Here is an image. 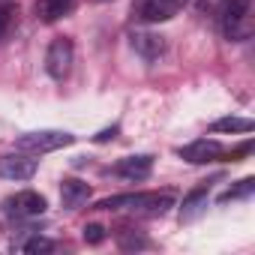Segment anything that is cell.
<instances>
[{"instance_id":"obj_14","label":"cell","mask_w":255,"mask_h":255,"mask_svg":"<svg viewBox=\"0 0 255 255\" xmlns=\"http://www.w3.org/2000/svg\"><path fill=\"white\" fill-rule=\"evenodd\" d=\"M210 132H252V120L246 117H222L210 126Z\"/></svg>"},{"instance_id":"obj_10","label":"cell","mask_w":255,"mask_h":255,"mask_svg":"<svg viewBox=\"0 0 255 255\" xmlns=\"http://www.w3.org/2000/svg\"><path fill=\"white\" fill-rule=\"evenodd\" d=\"M129 45L138 57L144 60H159L165 54V36L162 33H150V30H135L129 36Z\"/></svg>"},{"instance_id":"obj_16","label":"cell","mask_w":255,"mask_h":255,"mask_svg":"<svg viewBox=\"0 0 255 255\" xmlns=\"http://www.w3.org/2000/svg\"><path fill=\"white\" fill-rule=\"evenodd\" d=\"M252 192H255V177H243L237 186L225 189V192L219 195V201H222V204H228V201H240V198H249Z\"/></svg>"},{"instance_id":"obj_17","label":"cell","mask_w":255,"mask_h":255,"mask_svg":"<svg viewBox=\"0 0 255 255\" xmlns=\"http://www.w3.org/2000/svg\"><path fill=\"white\" fill-rule=\"evenodd\" d=\"M18 249L21 252H51L54 249V243L48 240V237H30V240H24V243H18Z\"/></svg>"},{"instance_id":"obj_1","label":"cell","mask_w":255,"mask_h":255,"mask_svg":"<svg viewBox=\"0 0 255 255\" xmlns=\"http://www.w3.org/2000/svg\"><path fill=\"white\" fill-rule=\"evenodd\" d=\"M174 207V192H120L111 198H102L96 210H129L135 216H165Z\"/></svg>"},{"instance_id":"obj_7","label":"cell","mask_w":255,"mask_h":255,"mask_svg":"<svg viewBox=\"0 0 255 255\" xmlns=\"http://www.w3.org/2000/svg\"><path fill=\"white\" fill-rule=\"evenodd\" d=\"M177 153H180V159H186V162H192V165H204V162L222 159V156H225V147H222L216 138H195V141H189L186 147H180Z\"/></svg>"},{"instance_id":"obj_9","label":"cell","mask_w":255,"mask_h":255,"mask_svg":"<svg viewBox=\"0 0 255 255\" xmlns=\"http://www.w3.org/2000/svg\"><path fill=\"white\" fill-rule=\"evenodd\" d=\"M219 177H210V180H201L186 198H183V204H180V222H192V219H198L201 213H204V207H207V198H210V189H213V183H216Z\"/></svg>"},{"instance_id":"obj_13","label":"cell","mask_w":255,"mask_h":255,"mask_svg":"<svg viewBox=\"0 0 255 255\" xmlns=\"http://www.w3.org/2000/svg\"><path fill=\"white\" fill-rule=\"evenodd\" d=\"M72 6H75V0H36V18L51 24V21L69 15Z\"/></svg>"},{"instance_id":"obj_5","label":"cell","mask_w":255,"mask_h":255,"mask_svg":"<svg viewBox=\"0 0 255 255\" xmlns=\"http://www.w3.org/2000/svg\"><path fill=\"white\" fill-rule=\"evenodd\" d=\"M189 0H135L132 6V15L144 24H162V21H171Z\"/></svg>"},{"instance_id":"obj_18","label":"cell","mask_w":255,"mask_h":255,"mask_svg":"<svg viewBox=\"0 0 255 255\" xmlns=\"http://www.w3.org/2000/svg\"><path fill=\"white\" fill-rule=\"evenodd\" d=\"M222 3H225V0H192L195 12H201V15H216Z\"/></svg>"},{"instance_id":"obj_21","label":"cell","mask_w":255,"mask_h":255,"mask_svg":"<svg viewBox=\"0 0 255 255\" xmlns=\"http://www.w3.org/2000/svg\"><path fill=\"white\" fill-rule=\"evenodd\" d=\"M93 3H108V0H93Z\"/></svg>"},{"instance_id":"obj_4","label":"cell","mask_w":255,"mask_h":255,"mask_svg":"<svg viewBox=\"0 0 255 255\" xmlns=\"http://www.w3.org/2000/svg\"><path fill=\"white\" fill-rule=\"evenodd\" d=\"M72 60H75V45L69 36H57L51 39L48 51H45V72L54 78V81H63L69 72H72Z\"/></svg>"},{"instance_id":"obj_6","label":"cell","mask_w":255,"mask_h":255,"mask_svg":"<svg viewBox=\"0 0 255 255\" xmlns=\"http://www.w3.org/2000/svg\"><path fill=\"white\" fill-rule=\"evenodd\" d=\"M48 207L45 195L33 192V189H24V192H15L3 201V213L9 219H33V216H42Z\"/></svg>"},{"instance_id":"obj_15","label":"cell","mask_w":255,"mask_h":255,"mask_svg":"<svg viewBox=\"0 0 255 255\" xmlns=\"http://www.w3.org/2000/svg\"><path fill=\"white\" fill-rule=\"evenodd\" d=\"M15 18H18V6L15 3H0V42H6L12 27H15Z\"/></svg>"},{"instance_id":"obj_3","label":"cell","mask_w":255,"mask_h":255,"mask_svg":"<svg viewBox=\"0 0 255 255\" xmlns=\"http://www.w3.org/2000/svg\"><path fill=\"white\" fill-rule=\"evenodd\" d=\"M69 144H75V135L63 132V129H36V132H24V135L15 138V150L30 153V156L54 153V150L69 147Z\"/></svg>"},{"instance_id":"obj_19","label":"cell","mask_w":255,"mask_h":255,"mask_svg":"<svg viewBox=\"0 0 255 255\" xmlns=\"http://www.w3.org/2000/svg\"><path fill=\"white\" fill-rule=\"evenodd\" d=\"M84 240L87 243H102L105 240V228L102 225H87L84 228Z\"/></svg>"},{"instance_id":"obj_8","label":"cell","mask_w":255,"mask_h":255,"mask_svg":"<svg viewBox=\"0 0 255 255\" xmlns=\"http://www.w3.org/2000/svg\"><path fill=\"white\" fill-rule=\"evenodd\" d=\"M33 174H36V159L30 153L0 156V177H6V180H30Z\"/></svg>"},{"instance_id":"obj_2","label":"cell","mask_w":255,"mask_h":255,"mask_svg":"<svg viewBox=\"0 0 255 255\" xmlns=\"http://www.w3.org/2000/svg\"><path fill=\"white\" fill-rule=\"evenodd\" d=\"M216 15H219L222 36H225L228 42H243V39H249L252 30H255L252 0H225Z\"/></svg>"},{"instance_id":"obj_20","label":"cell","mask_w":255,"mask_h":255,"mask_svg":"<svg viewBox=\"0 0 255 255\" xmlns=\"http://www.w3.org/2000/svg\"><path fill=\"white\" fill-rule=\"evenodd\" d=\"M114 135H117V126H111V129H102L93 141H108V138H114Z\"/></svg>"},{"instance_id":"obj_12","label":"cell","mask_w":255,"mask_h":255,"mask_svg":"<svg viewBox=\"0 0 255 255\" xmlns=\"http://www.w3.org/2000/svg\"><path fill=\"white\" fill-rule=\"evenodd\" d=\"M87 198H90V186H87V183H81V180H75V177H66V180L60 183V201H63L66 210L81 207Z\"/></svg>"},{"instance_id":"obj_11","label":"cell","mask_w":255,"mask_h":255,"mask_svg":"<svg viewBox=\"0 0 255 255\" xmlns=\"http://www.w3.org/2000/svg\"><path fill=\"white\" fill-rule=\"evenodd\" d=\"M111 171L117 177H126V180H147L150 171H153V156H147V153H141V156H123Z\"/></svg>"}]
</instances>
